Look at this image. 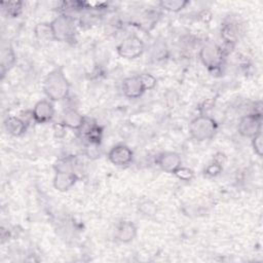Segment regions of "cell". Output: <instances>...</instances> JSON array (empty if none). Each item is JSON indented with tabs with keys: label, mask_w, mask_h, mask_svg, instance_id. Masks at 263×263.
I'll return each instance as SVG.
<instances>
[{
	"label": "cell",
	"mask_w": 263,
	"mask_h": 263,
	"mask_svg": "<svg viewBox=\"0 0 263 263\" xmlns=\"http://www.w3.org/2000/svg\"><path fill=\"white\" fill-rule=\"evenodd\" d=\"M43 90L51 102L65 100L70 92V83L63 68L59 67L51 70L43 80Z\"/></svg>",
	"instance_id": "cell-1"
},
{
	"label": "cell",
	"mask_w": 263,
	"mask_h": 263,
	"mask_svg": "<svg viewBox=\"0 0 263 263\" xmlns=\"http://www.w3.org/2000/svg\"><path fill=\"white\" fill-rule=\"evenodd\" d=\"M50 23L54 41L74 43L77 36V27L74 16L60 13Z\"/></svg>",
	"instance_id": "cell-2"
},
{
	"label": "cell",
	"mask_w": 263,
	"mask_h": 263,
	"mask_svg": "<svg viewBox=\"0 0 263 263\" xmlns=\"http://www.w3.org/2000/svg\"><path fill=\"white\" fill-rule=\"evenodd\" d=\"M188 129L192 139L203 142L215 137L218 132V123L211 116L200 115L190 121Z\"/></svg>",
	"instance_id": "cell-3"
},
{
	"label": "cell",
	"mask_w": 263,
	"mask_h": 263,
	"mask_svg": "<svg viewBox=\"0 0 263 263\" xmlns=\"http://www.w3.org/2000/svg\"><path fill=\"white\" fill-rule=\"evenodd\" d=\"M225 58V50L214 42H206L199 50V59L203 66L212 72L219 70Z\"/></svg>",
	"instance_id": "cell-4"
},
{
	"label": "cell",
	"mask_w": 263,
	"mask_h": 263,
	"mask_svg": "<svg viewBox=\"0 0 263 263\" xmlns=\"http://www.w3.org/2000/svg\"><path fill=\"white\" fill-rule=\"evenodd\" d=\"M119 57L125 60H134L142 55L145 50V44L143 40L133 34L125 37L116 47Z\"/></svg>",
	"instance_id": "cell-5"
},
{
	"label": "cell",
	"mask_w": 263,
	"mask_h": 263,
	"mask_svg": "<svg viewBox=\"0 0 263 263\" xmlns=\"http://www.w3.org/2000/svg\"><path fill=\"white\" fill-rule=\"evenodd\" d=\"M237 130L240 136L251 139L262 132V113L255 111L242 116L239 119Z\"/></svg>",
	"instance_id": "cell-6"
},
{
	"label": "cell",
	"mask_w": 263,
	"mask_h": 263,
	"mask_svg": "<svg viewBox=\"0 0 263 263\" xmlns=\"http://www.w3.org/2000/svg\"><path fill=\"white\" fill-rule=\"evenodd\" d=\"M108 159L115 166L123 167L132 163L134 159V151L124 144H117L108 152Z\"/></svg>",
	"instance_id": "cell-7"
},
{
	"label": "cell",
	"mask_w": 263,
	"mask_h": 263,
	"mask_svg": "<svg viewBox=\"0 0 263 263\" xmlns=\"http://www.w3.org/2000/svg\"><path fill=\"white\" fill-rule=\"evenodd\" d=\"M54 106L50 100H40L38 101L32 111V118L36 123L42 124V123H47L52 120L54 117Z\"/></svg>",
	"instance_id": "cell-8"
},
{
	"label": "cell",
	"mask_w": 263,
	"mask_h": 263,
	"mask_svg": "<svg viewBox=\"0 0 263 263\" xmlns=\"http://www.w3.org/2000/svg\"><path fill=\"white\" fill-rule=\"evenodd\" d=\"M155 163L165 173L174 174L181 165V156L173 151H165L159 153L155 158Z\"/></svg>",
	"instance_id": "cell-9"
},
{
	"label": "cell",
	"mask_w": 263,
	"mask_h": 263,
	"mask_svg": "<svg viewBox=\"0 0 263 263\" xmlns=\"http://www.w3.org/2000/svg\"><path fill=\"white\" fill-rule=\"evenodd\" d=\"M78 181V176L74 171L57 170L52 184L53 187L60 192H66L70 190Z\"/></svg>",
	"instance_id": "cell-10"
},
{
	"label": "cell",
	"mask_w": 263,
	"mask_h": 263,
	"mask_svg": "<svg viewBox=\"0 0 263 263\" xmlns=\"http://www.w3.org/2000/svg\"><path fill=\"white\" fill-rule=\"evenodd\" d=\"M138 234V228L136 224L128 220H123L119 222L115 229V238L123 243H128L133 241Z\"/></svg>",
	"instance_id": "cell-11"
},
{
	"label": "cell",
	"mask_w": 263,
	"mask_h": 263,
	"mask_svg": "<svg viewBox=\"0 0 263 263\" xmlns=\"http://www.w3.org/2000/svg\"><path fill=\"white\" fill-rule=\"evenodd\" d=\"M123 95L128 99H138L146 90L139 75L126 77L122 82Z\"/></svg>",
	"instance_id": "cell-12"
},
{
	"label": "cell",
	"mask_w": 263,
	"mask_h": 263,
	"mask_svg": "<svg viewBox=\"0 0 263 263\" xmlns=\"http://www.w3.org/2000/svg\"><path fill=\"white\" fill-rule=\"evenodd\" d=\"M62 125L71 129H81L85 123V118L75 109H67L62 115Z\"/></svg>",
	"instance_id": "cell-13"
},
{
	"label": "cell",
	"mask_w": 263,
	"mask_h": 263,
	"mask_svg": "<svg viewBox=\"0 0 263 263\" xmlns=\"http://www.w3.org/2000/svg\"><path fill=\"white\" fill-rule=\"evenodd\" d=\"M27 126H28L27 122L18 116L10 115V116H7L4 120L5 130L13 137H20L24 135L27 130Z\"/></svg>",
	"instance_id": "cell-14"
},
{
	"label": "cell",
	"mask_w": 263,
	"mask_h": 263,
	"mask_svg": "<svg viewBox=\"0 0 263 263\" xmlns=\"http://www.w3.org/2000/svg\"><path fill=\"white\" fill-rule=\"evenodd\" d=\"M16 61V57L14 50L11 46H4L1 50V58H0V71L1 77L3 78L4 75L13 67Z\"/></svg>",
	"instance_id": "cell-15"
},
{
	"label": "cell",
	"mask_w": 263,
	"mask_h": 263,
	"mask_svg": "<svg viewBox=\"0 0 263 263\" xmlns=\"http://www.w3.org/2000/svg\"><path fill=\"white\" fill-rule=\"evenodd\" d=\"M239 29L237 25L233 22H228L223 24L221 28V36L224 39L225 43L228 45H233L238 39Z\"/></svg>",
	"instance_id": "cell-16"
},
{
	"label": "cell",
	"mask_w": 263,
	"mask_h": 263,
	"mask_svg": "<svg viewBox=\"0 0 263 263\" xmlns=\"http://www.w3.org/2000/svg\"><path fill=\"white\" fill-rule=\"evenodd\" d=\"M34 33L37 40L41 43H48L54 41L50 23H39L34 28Z\"/></svg>",
	"instance_id": "cell-17"
},
{
	"label": "cell",
	"mask_w": 263,
	"mask_h": 263,
	"mask_svg": "<svg viewBox=\"0 0 263 263\" xmlns=\"http://www.w3.org/2000/svg\"><path fill=\"white\" fill-rule=\"evenodd\" d=\"M189 4L190 1L188 0H162L158 2L159 7L168 12H179Z\"/></svg>",
	"instance_id": "cell-18"
},
{
	"label": "cell",
	"mask_w": 263,
	"mask_h": 263,
	"mask_svg": "<svg viewBox=\"0 0 263 263\" xmlns=\"http://www.w3.org/2000/svg\"><path fill=\"white\" fill-rule=\"evenodd\" d=\"M138 212L145 217L151 218L154 217L157 213V205L156 203L149 198H143L139 201L138 205H137Z\"/></svg>",
	"instance_id": "cell-19"
},
{
	"label": "cell",
	"mask_w": 263,
	"mask_h": 263,
	"mask_svg": "<svg viewBox=\"0 0 263 263\" xmlns=\"http://www.w3.org/2000/svg\"><path fill=\"white\" fill-rule=\"evenodd\" d=\"M24 3L22 1H6L1 2L2 11L9 17H16L23 10Z\"/></svg>",
	"instance_id": "cell-20"
},
{
	"label": "cell",
	"mask_w": 263,
	"mask_h": 263,
	"mask_svg": "<svg viewBox=\"0 0 263 263\" xmlns=\"http://www.w3.org/2000/svg\"><path fill=\"white\" fill-rule=\"evenodd\" d=\"M85 136L88 140V143L100 145L102 137H103V129L101 126H99L97 124H92L91 126H89L86 129Z\"/></svg>",
	"instance_id": "cell-21"
},
{
	"label": "cell",
	"mask_w": 263,
	"mask_h": 263,
	"mask_svg": "<svg viewBox=\"0 0 263 263\" xmlns=\"http://www.w3.org/2000/svg\"><path fill=\"white\" fill-rule=\"evenodd\" d=\"M222 171H223V164L213 159V161L204 168L203 175L208 178H214L220 175Z\"/></svg>",
	"instance_id": "cell-22"
},
{
	"label": "cell",
	"mask_w": 263,
	"mask_h": 263,
	"mask_svg": "<svg viewBox=\"0 0 263 263\" xmlns=\"http://www.w3.org/2000/svg\"><path fill=\"white\" fill-rule=\"evenodd\" d=\"M173 175H175L178 179L182 180V181H191L194 178V172L187 167V166H183L181 165Z\"/></svg>",
	"instance_id": "cell-23"
},
{
	"label": "cell",
	"mask_w": 263,
	"mask_h": 263,
	"mask_svg": "<svg viewBox=\"0 0 263 263\" xmlns=\"http://www.w3.org/2000/svg\"><path fill=\"white\" fill-rule=\"evenodd\" d=\"M141 80H142V83L144 85V88L145 90H151L153 89L155 86H156V83H157V80L156 78L150 74V73H142V74H139Z\"/></svg>",
	"instance_id": "cell-24"
},
{
	"label": "cell",
	"mask_w": 263,
	"mask_h": 263,
	"mask_svg": "<svg viewBox=\"0 0 263 263\" xmlns=\"http://www.w3.org/2000/svg\"><path fill=\"white\" fill-rule=\"evenodd\" d=\"M252 148L259 157L262 156L263 153V137H262V132L258 133L256 136L252 138Z\"/></svg>",
	"instance_id": "cell-25"
},
{
	"label": "cell",
	"mask_w": 263,
	"mask_h": 263,
	"mask_svg": "<svg viewBox=\"0 0 263 263\" xmlns=\"http://www.w3.org/2000/svg\"><path fill=\"white\" fill-rule=\"evenodd\" d=\"M154 58L157 60H164L167 57V48L163 43H155L153 49Z\"/></svg>",
	"instance_id": "cell-26"
}]
</instances>
